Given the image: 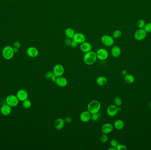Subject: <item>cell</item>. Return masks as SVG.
<instances>
[{"mask_svg":"<svg viewBox=\"0 0 151 150\" xmlns=\"http://www.w3.org/2000/svg\"><path fill=\"white\" fill-rule=\"evenodd\" d=\"M96 54L95 52L91 50L87 53H85L83 60L84 63L87 65H92L95 63L97 61Z\"/></svg>","mask_w":151,"mask_h":150,"instance_id":"obj_1","label":"cell"},{"mask_svg":"<svg viewBox=\"0 0 151 150\" xmlns=\"http://www.w3.org/2000/svg\"><path fill=\"white\" fill-rule=\"evenodd\" d=\"M101 105L99 101L93 100L89 103L87 105V111L91 114L97 113L100 112Z\"/></svg>","mask_w":151,"mask_h":150,"instance_id":"obj_2","label":"cell"},{"mask_svg":"<svg viewBox=\"0 0 151 150\" xmlns=\"http://www.w3.org/2000/svg\"><path fill=\"white\" fill-rule=\"evenodd\" d=\"M15 52L14 48L10 46H7L4 48L2 51V56L7 60H10L13 58Z\"/></svg>","mask_w":151,"mask_h":150,"instance_id":"obj_3","label":"cell"},{"mask_svg":"<svg viewBox=\"0 0 151 150\" xmlns=\"http://www.w3.org/2000/svg\"><path fill=\"white\" fill-rule=\"evenodd\" d=\"M121 110L120 107H118L115 105L111 104L109 105L106 109V113L108 116L113 117L116 116L119 111Z\"/></svg>","mask_w":151,"mask_h":150,"instance_id":"obj_4","label":"cell"},{"mask_svg":"<svg viewBox=\"0 0 151 150\" xmlns=\"http://www.w3.org/2000/svg\"><path fill=\"white\" fill-rule=\"evenodd\" d=\"M97 58L100 61H105L109 57V53L107 50L101 48L99 49L96 52Z\"/></svg>","mask_w":151,"mask_h":150,"instance_id":"obj_5","label":"cell"},{"mask_svg":"<svg viewBox=\"0 0 151 150\" xmlns=\"http://www.w3.org/2000/svg\"><path fill=\"white\" fill-rule=\"evenodd\" d=\"M101 41L102 43L106 47L112 46L114 45V38L108 35L102 36L101 38Z\"/></svg>","mask_w":151,"mask_h":150,"instance_id":"obj_6","label":"cell"},{"mask_svg":"<svg viewBox=\"0 0 151 150\" xmlns=\"http://www.w3.org/2000/svg\"><path fill=\"white\" fill-rule=\"evenodd\" d=\"M19 100L17 96L13 95H10L7 97L6 102L8 105L11 107H16L19 104Z\"/></svg>","mask_w":151,"mask_h":150,"instance_id":"obj_7","label":"cell"},{"mask_svg":"<svg viewBox=\"0 0 151 150\" xmlns=\"http://www.w3.org/2000/svg\"><path fill=\"white\" fill-rule=\"evenodd\" d=\"M53 72L55 75L58 77L63 76L64 74L65 69L63 65L60 64H57L54 67Z\"/></svg>","mask_w":151,"mask_h":150,"instance_id":"obj_8","label":"cell"},{"mask_svg":"<svg viewBox=\"0 0 151 150\" xmlns=\"http://www.w3.org/2000/svg\"><path fill=\"white\" fill-rule=\"evenodd\" d=\"M91 115L92 114L88 111H84L81 114L79 119L83 122L87 123L91 120Z\"/></svg>","mask_w":151,"mask_h":150,"instance_id":"obj_9","label":"cell"},{"mask_svg":"<svg viewBox=\"0 0 151 150\" xmlns=\"http://www.w3.org/2000/svg\"><path fill=\"white\" fill-rule=\"evenodd\" d=\"M146 33L145 29H140L136 32L134 34V37L137 40H143L146 36Z\"/></svg>","mask_w":151,"mask_h":150,"instance_id":"obj_10","label":"cell"},{"mask_svg":"<svg viewBox=\"0 0 151 150\" xmlns=\"http://www.w3.org/2000/svg\"><path fill=\"white\" fill-rule=\"evenodd\" d=\"M16 96L19 101H23L28 98V93L25 89H22L19 90V91L17 92Z\"/></svg>","mask_w":151,"mask_h":150,"instance_id":"obj_11","label":"cell"},{"mask_svg":"<svg viewBox=\"0 0 151 150\" xmlns=\"http://www.w3.org/2000/svg\"><path fill=\"white\" fill-rule=\"evenodd\" d=\"M73 39L76 41L78 44H81L85 42L86 38L85 35L82 33H76Z\"/></svg>","mask_w":151,"mask_h":150,"instance_id":"obj_12","label":"cell"},{"mask_svg":"<svg viewBox=\"0 0 151 150\" xmlns=\"http://www.w3.org/2000/svg\"><path fill=\"white\" fill-rule=\"evenodd\" d=\"M26 54L30 57L35 58L39 55V52L35 47H30L26 50Z\"/></svg>","mask_w":151,"mask_h":150,"instance_id":"obj_13","label":"cell"},{"mask_svg":"<svg viewBox=\"0 0 151 150\" xmlns=\"http://www.w3.org/2000/svg\"><path fill=\"white\" fill-rule=\"evenodd\" d=\"M114 129V125L109 123H107L103 125L102 126L101 131L103 133L108 134L111 133Z\"/></svg>","mask_w":151,"mask_h":150,"instance_id":"obj_14","label":"cell"},{"mask_svg":"<svg viewBox=\"0 0 151 150\" xmlns=\"http://www.w3.org/2000/svg\"><path fill=\"white\" fill-rule=\"evenodd\" d=\"M92 48V45L89 42L85 41L80 45V49L83 53H86L90 51Z\"/></svg>","mask_w":151,"mask_h":150,"instance_id":"obj_15","label":"cell"},{"mask_svg":"<svg viewBox=\"0 0 151 150\" xmlns=\"http://www.w3.org/2000/svg\"><path fill=\"white\" fill-rule=\"evenodd\" d=\"M66 122L64 119L61 118H59L56 119L54 123L55 127L57 130H61L65 127Z\"/></svg>","mask_w":151,"mask_h":150,"instance_id":"obj_16","label":"cell"},{"mask_svg":"<svg viewBox=\"0 0 151 150\" xmlns=\"http://www.w3.org/2000/svg\"><path fill=\"white\" fill-rule=\"evenodd\" d=\"M68 80L66 77H58L57 79L56 83V85L60 87H65L66 86L68 85Z\"/></svg>","mask_w":151,"mask_h":150,"instance_id":"obj_17","label":"cell"},{"mask_svg":"<svg viewBox=\"0 0 151 150\" xmlns=\"http://www.w3.org/2000/svg\"><path fill=\"white\" fill-rule=\"evenodd\" d=\"M121 49L119 47L114 45L111 50V54L114 58L118 57L121 54Z\"/></svg>","mask_w":151,"mask_h":150,"instance_id":"obj_18","label":"cell"},{"mask_svg":"<svg viewBox=\"0 0 151 150\" xmlns=\"http://www.w3.org/2000/svg\"><path fill=\"white\" fill-rule=\"evenodd\" d=\"M96 82L99 86H104L108 84V80L107 78L104 76H99L96 79Z\"/></svg>","mask_w":151,"mask_h":150,"instance_id":"obj_19","label":"cell"},{"mask_svg":"<svg viewBox=\"0 0 151 150\" xmlns=\"http://www.w3.org/2000/svg\"><path fill=\"white\" fill-rule=\"evenodd\" d=\"M12 112V108L11 107L7 104H5L1 107V112L2 115L4 116H7L10 114Z\"/></svg>","mask_w":151,"mask_h":150,"instance_id":"obj_20","label":"cell"},{"mask_svg":"<svg viewBox=\"0 0 151 150\" xmlns=\"http://www.w3.org/2000/svg\"><path fill=\"white\" fill-rule=\"evenodd\" d=\"M114 127L117 130H121L125 127V123L121 119H118L114 122Z\"/></svg>","mask_w":151,"mask_h":150,"instance_id":"obj_21","label":"cell"},{"mask_svg":"<svg viewBox=\"0 0 151 150\" xmlns=\"http://www.w3.org/2000/svg\"><path fill=\"white\" fill-rule=\"evenodd\" d=\"M75 32L74 29L71 27H68L66 29L65 31V34L67 38H69L73 39L75 35Z\"/></svg>","mask_w":151,"mask_h":150,"instance_id":"obj_22","label":"cell"},{"mask_svg":"<svg viewBox=\"0 0 151 150\" xmlns=\"http://www.w3.org/2000/svg\"><path fill=\"white\" fill-rule=\"evenodd\" d=\"M126 82L129 84H132L135 81V77L132 74H127L124 77Z\"/></svg>","mask_w":151,"mask_h":150,"instance_id":"obj_23","label":"cell"},{"mask_svg":"<svg viewBox=\"0 0 151 150\" xmlns=\"http://www.w3.org/2000/svg\"><path fill=\"white\" fill-rule=\"evenodd\" d=\"M101 117V114L99 112L97 113H94L92 114L91 115V120L93 122H95L99 120Z\"/></svg>","mask_w":151,"mask_h":150,"instance_id":"obj_24","label":"cell"},{"mask_svg":"<svg viewBox=\"0 0 151 150\" xmlns=\"http://www.w3.org/2000/svg\"><path fill=\"white\" fill-rule=\"evenodd\" d=\"M23 104H22V105L23 107V108L26 109H28L30 108L31 106V101L26 99V100L24 101H23Z\"/></svg>","mask_w":151,"mask_h":150,"instance_id":"obj_25","label":"cell"},{"mask_svg":"<svg viewBox=\"0 0 151 150\" xmlns=\"http://www.w3.org/2000/svg\"><path fill=\"white\" fill-rule=\"evenodd\" d=\"M114 102L115 105L117 107H119L122 105V99L120 97L117 96L114 99Z\"/></svg>","mask_w":151,"mask_h":150,"instance_id":"obj_26","label":"cell"},{"mask_svg":"<svg viewBox=\"0 0 151 150\" xmlns=\"http://www.w3.org/2000/svg\"><path fill=\"white\" fill-rule=\"evenodd\" d=\"M122 32L120 30L117 29L114 31L113 33V37L115 39L119 38L122 36Z\"/></svg>","mask_w":151,"mask_h":150,"instance_id":"obj_27","label":"cell"},{"mask_svg":"<svg viewBox=\"0 0 151 150\" xmlns=\"http://www.w3.org/2000/svg\"><path fill=\"white\" fill-rule=\"evenodd\" d=\"M108 135L106 134L103 133V134L101 136H100V141L103 143H105L108 141Z\"/></svg>","mask_w":151,"mask_h":150,"instance_id":"obj_28","label":"cell"},{"mask_svg":"<svg viewBox=\"0 0 151 150\" xmlns=\"http://www.w3.org/2000/svg\"><path fill=\"white\" fill-rule=\"evenodd\" d=\"M145 25V21L143 19H140L137 22V26H138L139 28L140 29L144 28Z\"/></svg>","mask_w":151,"mask_h":150,"instance_id":"obj_29","label":"cell"},{"mask_svg":"<svg viewBox=\"0 0 151 150\" xmlns=\"http://www.w3.org/2000/svg\"><path fill=\"white\" fill-rule=\"evenodd\" d=\"M118 144H118V141L114 139H111L110 141V145L111 146V147H113L116 148V147H117Z\"/></svg>","mask_w":151,"mask_h":150,"instance_id":"obj_30","label":"cell"},{"mask_svg":"<svg viewBox=\"0 0 151 150\" xmlns=\"http://www.w3.org/2000/svg\"><path fill=\"white\" fill-rule=\"evenodd\" d=\"M144 29L146 32H151V23H148L145 25Z\"/></svg>","mask_w":151,"mask_h":150,"instance_id":"obj_31","label":"cell"},{"mask_svg":"<svg viewBox=\"0 0 151 150\" xmlns=\"http://www.w3.org/2000/svg\"><path fill=\"white\" fill-rule=\"evenodd\" d=\"M116 149L117 150H126L127 149V147L126 146L123 144H118L116 147Z\"/></svg>","mask_w":151,"mask_h":150,"instance_id":"obj_32","label":"cell"},{"mask_svg":"<svg viewBox=\"0 0 151 150\" xmlns=\"http://www.w3.org/2000/svg\"><path fill=\"white\" fill-rule=\"evenodd\" d=\"M54 75V74L53 71H48L46 73L45 77L47 79H50Z\"/></svg>","mask_w":151,"mask_h":150,"instance_id":"obj_33","label":"cell"},{"mask_svg":"<svg viewBox=\"0 0 151 150\" xmlns=\"http://www.w3.org/2000/svg\"><path fill=\"white\" fill-rule=\"evenodd\" d=\"M78 44L76 42V41L73 40V39L72 40L71 44H70V46L72 47V48H76L78 46Z\"/></svg>","mask_w":151,"mask_h":150,"instance_id":"obj_34","label":"cell"},{"mask_svg":"<svg viewBox=\"0 0 151 150\" xmlns=\"http://www.w3.org/2000/svg\"><path fill=\"white\" fill-rule=\"evenodd\" d=\"M13 47L14 48H17L18 49H19V48H20L21 47V43L20 42H19V41H16L13 44Z\"/></svg>","mask_w":151,"mask_h":150,"instance_id":"obj_35","label":"cell"},{"mask_svg":"<svg viewBox=\"0 0 151 150\" xmlns=\"http://www.w3.org/2000/svg\"><path fill=\"white\" fill-rule=\"evenodd\" d=\"M64 120H65V122L66 123H70L73 121L72 118L71 117H69V116H67V117L65 118Z\"/></svg>","mask_w":151,"mask_h":150,"instance_id":"obj_36","label":"cell"},{"mask_svg":"<svg viewBox=\"0 0 151 150\" xmlns=\"http://www.w3.org/2000/svg\"><path fill=\"white\" fill-rule=\"evenodd\" d=\"M72 42L71 39L69 38H66L65 40V44L66 45H70L71 43Z\"/></svg>","mask_w":151,"mask_h":150,"instance_id":"obj_37","label":"cell"},{"mask_svg":"<svg viewBox=\"0 0 151 150\" xmlns=\"http://www.w3.org/2000/svg\"><path fill=\"white\" fill-rule=\"evenodd\" d=\"M58 78V77L55 75V74L51 78H50L51 80L53 82H55L57 81V79Z\"/></svg>","mask_w":151,"mask_h":150,"instance_id":"obj_38","label":"cell"},{"mask_svg":"<svg viewBox=\"0 0 151 150\" xmlns=\"http://www.w3.org/2000/svg\"><path fill=\"white\" fill-rule=\"evenodd\" d=\"M121 73H122V75L124 76H126V74H128V72H127V71L126 70H122Z\"/></svg>","mask_w":151,"mask_h":150,"instance_id":"obj_39","label":"cell"},{"mask_svg":"<svg viewBox=\"0 0 151 150\" xmlns=\"http://www.w3.org/2000/svg\"><path fill=\"white\" fill-rule=\"evenodd\" d=\"M108 150H116V148H114V147H111V148H110L108 149Z\"/></svg>","mask_w":151,"mask_h":150,"instance_id":"obj_40","label":"cell"},{"mask_svg":"<svg viewBox=\"0 0 151 150\" xmlns=\"http://www.w3.org/2000/svg\"><path fill=\"white\" fill-rule=\"evenodd\" d=\"M14 48V51L15 53H17L18 51V49L16 48Z\"/></svg>","mask_w":151,"mask_h":150,"instance_id":"obj_41","label":"cell"},{"mask_svg":"<svg viewBox=\"0 0 151 150\" xmlns=\"http://www.w3.org/2000/svg\"><path fill=\"white\" fill-rule=\"evenodd\" d=\"M149 107L151 109V101L149 103Z\"/></svg>","mask_w":151,"mask_h":150,"instance_id":"obj_42","label":"cell"},{"mask_svg":"<svg viewBox=\"0 0 151 150\" xmlns=\"http://www.w3.org/2000/svg\"><path fill=\"white\" fill-rule=\"evenodd\" d=\"M12 1H14V0H12Z\"/></svg>","mask_w":151,"mask_h":150,"instance_id":"obj_43","label":"cell"}]
</instances>
